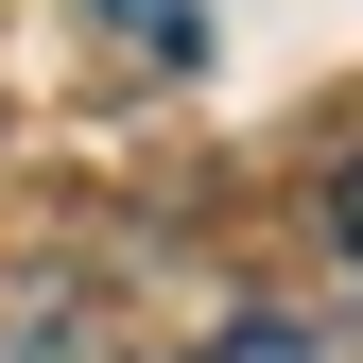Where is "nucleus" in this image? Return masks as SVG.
Listing matches in <instances>:
<instances>
[{
	"mask_svg": "<svg viewBox=\"0 0 363 363\" xmlns=\"http://www.w3.org/2000/svg\"><path fill=\"white\" fill-rule=\"evenodd\" d=\"M86 18H104L139 69H208V0H86Z\"/></svg>",
	"mask_w": 363,
	"mask_h": 363,
	"instance_id": "f257e3e1",
	"label": "nucleus"
},
{
	"mask_svg": "<svg viewBox=\"0 0 363 363\" xmlns=\"http://www.w3.org/2000/svg\"><path fill=\"white\" fill-rule=\"evenodd\" d=\"M191 363H329V346H311V329H294V311H225V329H208Z\"/></svg>",
	"mask_w": 363,
	"mask_h": 363,
	"instance_id": "f03ea898",
	"label": "nucleus"
},
{
	"mask_svg": "<svg viewBox=\"0 0 363 363\" xmlns=\"http://www.w3.org/2000/svg\"><path fill=\"white\" fill-rule=\"evenodd\" d=\"M329 259H346V277H363V156L329 173Z\"/></svg>",
	"mask_w": 363,
	"mask_h": 363,
	"instance_id": "7ed1b4c3",
	"label": "nucleus"
}]
</instances>
